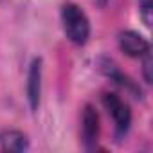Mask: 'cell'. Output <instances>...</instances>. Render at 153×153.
Masks as SVG:
<instances>
[{
    "instance_id": "cell-9",
    "label": "cell",
    "mask_w": 153,
    "mask_h": 153,
    "mask_svg": "<svg viewBox=\"0 0 153 153\" xmlns=\"http://www.w3.org/2000/svg\"><path fill=\"white\" fill-rule=\"evenodd\" d=\"M96 2H97V4H99V6H105V4H106V2H108V0H96Z\"/></svg>"
},
{
    "instance_id": "cell-1",
    "label": "cell",
    "mask_w": 153,
    "mask_h": 153,
    "mask_svg": "<svg viewBox=\"0 0 153 153\" xmlns=\"http://www.w3.org/2000/svg\"><path fill=\"white\" fill-rule=\"evenodd\" d=\"M61 20L67 38L76 45H85L90 36V24L87 15L76 4H65L61 7Z\"/></svg>"
},
{
    "instance_id": "cell-5",
    "label": "cell",
    "mask_w": 153,
    "mask_h": 153,
    "mask_svg": "<svg viewBox=\"0 0 153 153\" xmlns=\"http://www.w3.org/2000/svg\"><path fill=\"white\" fill-rule=\"evenodd\" d=\"M99 139V115L94 106L87 105L83 110V142L87 149H94Z\"/></svg>"
},
{
    "instance_id": "cell-6",
    "label": "cell",
    "mask_w": 153,
    "mask_h": 153,
    "mask_svg": "<svg viewBox=\"0 0 153 153\" xmlns=\"http://www.w3.org/2000/svg\"><path fill=\"white\" fill-rule=\"evenodd\" d=\"M29 148L27 137L18 130L0 131V153H22Z\"/></svg>"
},
{
    "instance_id": "cell-8",
    "label": "cell",
    "mask_w": 153,
    "mask_h": 153,
    "mask_svg": "<svg viewBox=\"0 0 153 153\" xmlns=\"http://www.w3.org/2000/svg\"><path fill=\"white\" fill-rule=\"evenodd\" d=\"M151 56H149V52L148 54H144V76H146V81L149 83L151 81Z\"/></svg>"
},
{
    "instance_id": "cell-7",
    "label": "cell",
    "mask_w": 153,
    "mask_h": 153,
    "mask_svg": "<svg viewBox=\"0 0 153 153\" xmlns=\"http://www.w3.org/2000/svg\"><path fill=\"white\" fill-rule=\"evenodd\" d=\"M139 9L144 24L149 27L151 25V0H139Z\"/></svg>"
},
{
    "instance_id": "cell-3",
    "label": "cell",
    "mask_w": 153,
    "mask_h": 153,
    "mask_svg": "<svg viewBox=\"0 0 153 153\" xmlns=\"http://www.w3.org/2000/svg\"><path fill=\"white\" fill-rule=\"evenodd\" d=\"M119 45L121 49L131 56V58H140L144 54L149 52V43L146 38H142L139 33L135 31H124L119 34Z\"/></svg>"
},
{
    "instance_id": "cell-4",
    "label": "cell",
    "mask_w": 153,
    "mask_h": 153,
    "mask_svg": "<svg viewBox=\"0 0 153 153\" xmlns=\"http://www.w3.org/2000/svg\"><path fill=\"white\" fill-rule=\"evenodd\" d=\"M40 96H42V59L36 58L33 59L27 76V99L33 110L40 106Z\"/></svg>"
},
{
    "instance_id": "cell-2",
    "label": "cell",
    "mask_w": 153,
    "mask_h": 153,
    "mask_svg": "<svg viewBox=\"0 0 153 153\" xmlns=\"http://www.w3.org/2000/svg\"><path fill=\"white\" fill-rule=\"evenodd\" d=\"M103 103H105L106 110L110 112V115L114 117L119 133H126L130 128V123H131V112H130L128 105L115 94H105Z\"/></svg>"
}]
</instances>
